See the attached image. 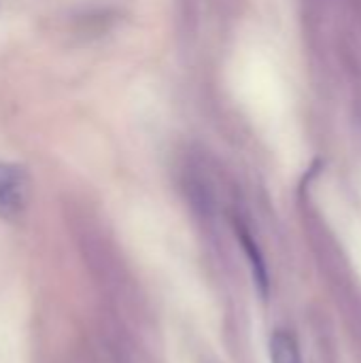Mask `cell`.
<instances>
[{
  "instance_id": "obj_1",
  "label": "cell",
  "mask_w": 361,
  "mask_h": 363,
  "mask_svg": "<svg viewBox=\"0 0 361 363\" xmlns=\"http://www.w3.org/2000/svg\"><path fill=\"white\" fill-rule=\"evenodd\" d=\"M30 200V177L23 166L0 162V219H17Z\"/></svg>"
},
{
  "instance_id": "obj_2",
  "label": "cell",
  "mask_w": 361,
  "mask_h": 363,
  "mask_svg": "<svg viewBox=\"0 0 361 363\" xmlns=\"http://www.w3.org/2000/svg\"><path fill=\"white\" fill-rule=\"evenodd\" d=\"M238 240L243 245V251L247 253V259L251 264V270H253V279H255V285H257V291L264 300H268V294H270V277H268V268H266V262H264V255L260 251V247L255 245L253 236L243 228L238 225Z\"/></svg>"
},
{
  "instance_id": "obj_3",
  "label": "cell",
  "mask_w": 361,
  "mask_h": 363,
  "mask_svg": "<svg viewBox=\"0 0 361 363\" xmlns=\"http://www.w3.org/2000/svg\"><path fill=\"white\" fill-rule=\"evenodd\" d=\"M270 362L272 363H302L298 340L287 330H277L270 336Z\"/></svg>"
}]
</instances>
